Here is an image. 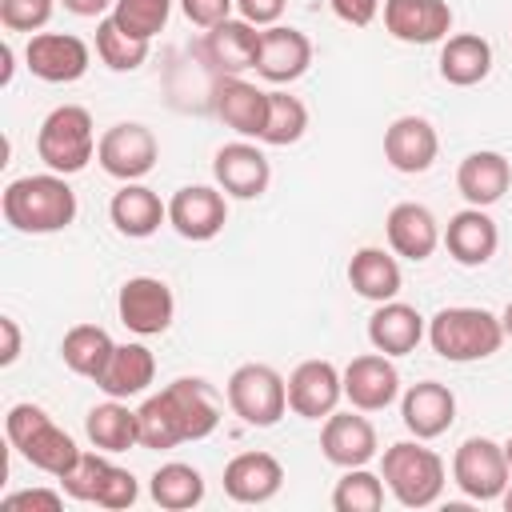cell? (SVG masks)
I'll use <instances>...</instances> for the list:
<instances>
[{"label": "cell", "mask_w": 512, "mask_h": 512, "mask_svg": "<svg viewBox=\"0 0 512 512\" xmlns=\"http://www.w3.org/2000/svg\"><path fill=\"white\" fill-rule=\"evenodd\" d=\"M140 448H176L188 440H208L220 424V396L200 376H180L136 408Z\"/></svg>", "instance_id": "6da1fadb"}, {"label": "cell", "mask_w": 512, "mask_h": 512, "mask_svg": "<svg viewBox=\"0 0 512 512\" xmlns=\"http://www.w3.org/2000/svg\"><path fill=\"white\" fill-rule=\"evenodd\" d=\"M0 212H4V224H12L24 236L64 232L76 220V192L68 188V176L60 172L20 176L4 188Z\"/></svg>", "instance_id": "7a4b0ae2"}, {"label": "cell", "mask_w": 512, "mask_h": 512, "mask_svg": "<svg viewBox=\"0 0 512 512\" xmlns=\"http://www.w3.org/2000/svg\"><path fill=\"white\" fill-rule=\"evenodd\" d=\"M428 344L436 356L452 364H472V360H488L492 352H500L504 328H500V316H492L488 308L452 304L428 320Z\"/></svg>", "instance_id": "3957f363"}, {"label": "cell", "mask_w": 512, "mask_h": 512, "mask_svg": "<svg viewBox=\"0 0 512 512\" xmlns=\"http://www.w3.org/2000/svg\"><path fill=\"white\" fill-rule=\"evenodd\" d=\"M4 432H8V444L48 476H64L80 456L76 440L64 428H56L40 404H12L4 416Z\"/></svg>", "instance_id": "277c9868"}, {"label": "cell", "mask_w": 512, "mask_h": 512, "mask_svg": "<svg viewBox=\"0 0 512 512\" xmlns=\"http://www.w3.org/2000/svg\"><path fill=\"white\" fill-rule=\"evenodd\" d=\"M96 124L92 112L80 104H60L40 120L36 132V156L44 160L48 172L60 176H76L88 168V160L96 156Z\"/></svg>", "instance_id": "5b68a950"}, {"label": "cell", "mask_w": 512, "mask_h": 512, "mask_svg": "<svg viewBox=\"0 0 512 512\" xmlns=\"http://www.w3.org/2000/svg\"><path fill=\"white\" fill-rule=\"evenodd\" d=\"M380 476L404 508H428L444 492V460L440 452L424 448V440H400L384 448Z\"/></svg>", "instance_id": "8992f818"}, {"label": "cell", "mask_w": 512, "mask_h": 512, "mask_svg": "<svg viewBox=\"0 0 512 512\" xmlns=\"http://www.w3.org/2000/svg\"><path fill=\"white\" fill-rule=\"evenodd\" d=\"M224 396L248 428H272L288 412V380L272 364H240L228 376Z\"/></svg>", "instance_id": "52a82bcc"}, {"label": "cell", "mask_w": 512, "mask_h": 512, "mask_svg": "<svg viewBox=\"0 0 512 512\" xmlns=\"http://www.w3.org/2000/svg\"><path fill=\"white\" fill-rule=\"evenodd\" d=\"M452 484L468 496V500H500L504 488L512 484V468L504 456V444L488 440V436H468L456 456H452Z\"/></svg>", "instance_id": "ba28073f"}, {"label": "cell", "mask_w": 512, "mask_h": 512, "mask_svg": "<svg viewBox=\"0 0 512 512\" xmlns=\"http://www.w3.org/2000/svg\"><path fill=\"white\" fill-rule=\"evenodd\" d=\"M156 156H160V144L152 136L148 124H136V120H120L112 124L100 144H96V160L100 168L112 176V180H144L152 168H156Z\"/></svg>", "instance_id": "9c48e42d"}, {"label": "cell", "mask_w": 512, "mask_h": 512, "mask_svg": "<svg viewBox=\"0 0 512 512\" xmlns=\"http://www.w3.org/2000/svg\"><path fill=\"white\" fill-rule=\"evenodd\" d=\"M116 316L136 336H164L176 316V296L160 276H132L120 284Z\"/></svg>", "instance_id": "30bf717a"}, {"label": "cell", "mask_w": 512, "mask_h": 512, "mask_svg": "<svg viewBox=\"0 0 512 512\" xmlns=\"http://www.w3.org/2000/svg\"><path fill=\"white\" fill-rule=\"evenodd\" d=\"M24 60H28V72L44 84H72L88 72L92 52L72 32H36V36H28Z\"/></svg>", "instance_id": "8fae6325"}, {"label": "cell", "mask_w": 512, "mask_h": 512, "mask_svg": "<svg viewBox=\"0 0 512 512\" xmlns=\"http://www.w3.org/2000/svg\"><path fill=\"white\" fill-rule=\"evenodd\" d=\"M212 176H216V188L224 196H232V200H256V196L268 192L272 164H268V156L252 140H232V144L216 148Z\"/></svg>", "instance_id": "7c38bea8"}, {"label": "cell", "mask_w": 512, "mask_h": 512, "mask_svg": "<svg viewBox=\"0 0 512 512\" xmlns=\"http://www.w3.org/2000/svg\"><path fill=\"white\" fill-rule=\"evenodd\" d=\"M168 224L184 236V240H212L224 232L228 224V200L220 188L208 184H188L180 192H172L168 200Z\"/></svg>", "instance_id": "4fadbf2b"}, {"label": "cell", "mask_w": 512, "mask_h": 512, "mask_svg": "<svg viewBox=\"0 0 512 512\" xmlns=\"http://www.w3.org/2000/svg\"><path fill=\"white\" fill-rule=\"evenodd\" d=\"M340 376H344V400L360 412H384L400 396V372L384 352L352 356V364Z\"/></svg>", "instance_id": "5bb4252c"}, {"label": "cell", "mask_w": 512, "mask_h": 512, "mask_svg": "<svg viewBox=\"0 0 512 512\" xmlns=\"http://www.w3.org/2000/svg\"><path fill=\"white\" fill-rule=\"evenodd\" d=\"M344 396V376L332 360H304L288 376V408L304 420H324Z\"/></svg>", "instance_id": "9a60e30c"}, {"label": "cell", "mask_w": 512, "mask_h": 512, "mask_svg": "<svg viewBox=\"0 0 512 512\" xmlns=\"http://www.w3.org/2000/svg\"><path fill=\"white\" fill-rule=\"evenodd\" d=\"M212 108L224 120V128H232L244 140H260L264 124H268V92L240 80V76H216L212 84Z\"/></svg>", "instance_id": "2e32d148"}, {"label": "cell", "mask_w": 512, "mask_h": 512, "mask_svg": "<svg viewBox=\"0 0 512 512\" xmlns=\"http://www.w3.org/2000/svg\"><path fill=\"white\" fill-rule=\"evenodd\" d=\"M384 28L400 44H436L452 32L448 0H384Z\"/></svg>", "instance_id": "e0dca14e"}, {"label": "cell", "mask_w": 512, "mask_h": 512, "mask_svg": "<svg viewBox=\"0 0 512 512\" xmlns=\"http://www.w3.org/2000/svg\"><path fill=\"white\" fill-rule=\"evenodd\" d=\"M312 64V40L300 28L272 24L260 32V56H256V76L268 84H292L308 72Z\"/></svg>", "instance_id": "ac0fdd59"}, {"label": "cell", "mask_w": 512, "mask_h": 512, "mask_svg": "<svg viewBox=\"0 0 512 512\" xmlns=\"http://www.w3.org/2000/svg\"><path fill=\"white\" fill-rule=\"evenodd\" d=\"M436 152H440V136L424 116H396L384 128V160L404 176L428 172Z\"/></svg>", "instance_id": "d6986e66"}, {"label": "cell", "mask_w": 512, "mask_h": 512, "mask_svg": "<svg viewBox=\"0 0 512 512\" xmlns=\"http://www.w3.org/2000/svg\"><path fill=\"white\" fill-rule=\"evenodd\" d=\"M440 244L448 248V256H452L456 264L480 268V264H488V260L496 256V248H500V228H496V220H492L484 208H472V204H468V208H460V212L448 220Z\"/></svg>", "instance_id": "ffe728a7"}, {"label": "cell", "mask_w": 512, "mask_h": 512, "mask_svg": "<svg viewBox=\"0 0 512 512\" xmlns=\"http://www.w3.org/2000/svg\"><path fill=\"white\" fill-rule=\"evenodd\" d=\"M400 420L416 440H436L456 420V396L440 380H420L400 400Z\"/></svg>", "instance_id": "44dd1931"}, {"label": "cell", "mask_w": 512, "mask_h": 512, "mask_svg": "<svg viewBox=\"0 0 512 512\" xmlns=\"http://www.w3.org/2000/svg\"><path fill=\"white\" fill-rule=\"evenodd\" d=\"M320 452L336 468H360V464H368L376 456V428H372V420L360 416V408L356 412H332V416H324Z\"/></svg>", "instance_id": "7402d4cb"}, {"label": "cell", "mask_w": 512, "mask_h": 512, "mask_svg": "<svg viewBox=\"0 0 512 512\" xmlns=\"http://www.w3.org/2000/svg\"><path fill=\"white\" fill-rule=\"evenodd\" d=\"M284 484V468L272 452H240L224 464V492L236 504H268Z\"/></svg>", "instance_id": "603a6c76"}, {"label": "cell", "mask_w": 512, "mask_h": 512, "mask_svg": "<svg viewBox=\"0 0 512 512\" xmlns=\"http://www.w3.org/2000/svg\"><path fill=\"white\" fill-rule=\"evenodd\" d=\"M456 188L460 196L472 204V208H488L496 200H504V192L512 188V164L504 152H492V148H480V152H468L456 168Z\"/></svg>", "instance_id": "cb8c5ba5"}, {"label": "cell", "mask_w": 512, "mask_h": 512, "mask_svg": "<svg viewBox=\"0 0 512 512\" xmlns=\"http://www.w3.org/2000/svg\"><path fill=\"white\" fill-rule=\"evenodd\" d=\"M384 232H388V248L396 256H404V260H416V264L428 260L440 248V236H444L436 216L424 204H412V200H404V204H396L388 212Z\"/></svg>", "instance_id": "d4e9b609"}, {"label": "cell", "mask_w": 512, "mask_h": 512, "mask_svg": "<svg viewBox=\"0 0 512 512\" xmlns=\"http://www.w3.org/2000/svg\"><path fill=\"white\" fill-rule=\"evenodd\" d=\"M428 336L424 328V316L412 308V304H400V300H384L376 304V312L368 316V344L384 356H408L416 352V344Z\"/></svg>", "instance_id": "484cf974"}, {"label": "cell", "mask_w": 512, "mask_h": 512, "mask_svg": "<svg viewBox=\"0 0 512 512\" xmlns=\"http://www.w3.org/2000/svg\"><path fill=\"white\" fill-rule=\"evenodd\" d=\"M204 56L216 68V76H240V72L256 68V56H260V32H256V24H248V20H224V24L208 28Z\"/></svg>", "instance_id": "4316f807"}, {"label": "cell", "mask_w": 512, "mask_h": 512, "mask_svg": "<svg viewBox=\"0 0 512 512\" xmlns=\"http://www.w3.org/2000/svg\"><path fill=\"white\" fill-rule=\"evenodd\" d=\"M108 216H112V224H116L120 236H128V240H148V236L160 232V224L168 220V204H160V196H156L152 188H144L140 180H132V184H124V188L112 196Z\"/></svg>", "instance_id": "83f0119b"}, {"label": "cell", "mask_w": 512, "mask_h": 512, "mask_svg": "<svg viewBox=\"0 0 512 512\" xmlns=\"http://www.w3.org/2000/svg\"><path fill=\"white\" fill-rule=\"evenodd\" d=\"M152 380H156V356L144 344H116V352L108 356L104 372L96 376V388L104 396L128 400V396L148 392Z\"/></svg>", "instance_id": "f1b7e54d"}, {"label": "cell", "mask_w": 512, "mask_h": 512, "mask_svg": "<svg viewBox=\"0 0 512 512\" xmlns=\"http://www.w3.org/2000/svg\"><path fill=\"white\" fill-rule=\"evenodd\" d=\"M348 284L356 296L372 300V304H384V300H396L400 296V264L392 252L384 248H356L352 260H348Z\"/></svg>", "instance_id": "f546056e"}, {"label": "cell", "mask_w": 512, "mask_h": 512, "mask_svg": "<svg viewBox=\"0 0 512 512\" xmlns=\"http://www.w3.org/2000/svg\"><path fill=\"white\" fill-rule=\"evenodd\" d=\"M84 432L92 440V448L116 456V452H128L140 444V420H136V408H128L124 400L108 396L104 404L88 408L84 416Z\"/></svg>", "instance_id": "4dcf8cb0"}, {"label": "cell", "mask_w": 512, "mask_h": 512, "mask_svg": "<svg viewBox=\"0 0 512 512\" xmlns=\"http://www.w3.org/2000/svg\"><path fill=\"white\" fill-rule=\"evenodd\" d=\"M492 72V44L476 32H456L440 44V76L456 88H472Z\"/></svg>", "instance_id": "1f68e13d"}, {"label": "cell", "mask_w": 512, "mask_h": 512, "mask_svg": "<svg viewBox=\"0 0 512 512\" xmlns=\"http://www.w3.org/2000/svg\"><path fill=\"white\" fill-rule=\"evenodd\" d=\"M112 352H116V344H112V336L100 324H72L64 332V340H60V360L76 376H88V380H96L104 372Z\"/></svg>", "instance_id": "d6a6232c"}, {"label": "cell", "mask_w": 512, "mask_h": 512, "mask_svg": "<svg viewBox=\"0 0 512 512\" xmlns=\"http://www.w3.org/2000/svg\"><path fill=\"white\" fill-rule=\"evenodd\" d=\"M148 496L168 512H188L204 500V476L192 464H180V460L160 464L148 480Z\"/></svg>", "instance_id": "836d02e7"}, {"label": "cell", "mask_w": 512, "mask_h": 512, "mask_svg": "<svg viewBox=\"0 0 512 512\" xmlns=\"http://www.w3.org/2000/svg\"><path fill=\"white\" fill-rule=\"evenodd\" d=\"M148 44L152 40H140V36L124 32L112 16H100L96 20V56L112 72H136L148 60Z\"/></svg>", "instance_id": "e575fe53"}, {"label": "cell", "mask_w": 512, "mask_h": 512, "mask_svg": "<svg viewBox=\"0 0 512 512\" xmlns=\"http://www.w3.org/2000/svg\"><path fill=\"white\" fill-rule=\"evenodd\" d=\"M332 508L336 512H376V508H384V476L368 472V464L344 468V476L332 488Z\"/></svg>", "instance_id": "d590c367"}, {"label": "cell", "mask_w": 512, "mask_h": 512, "mask_svg": "<svg viewBox=\"0 0 512 512\" xmlns=\"http://www.w3.org/2000/svg\"><path fill=\"white\" fill-rule=\"evenodd\" d=\"M308 132V108L300 96L288 92H268V124H264V144L272 148H288Z\"/></svg>", "instance_id": "8d00e7d4"}, {"label": "cell", "mask_w": 512, "mask_h": 512, "mask_svg": "<svg viewBox=\"0 0 512 512\" xmlns=\"http://www.w3.org/2000/svg\"><path fill=\"white\" fill-rule=\"evenodd\" d=\"M112 468H116V464H108V452L96 448V452H80L76 464H72L64 476H56V480H60V488H64L72 500L96 504L100 492H104V484H108V476H112Z\"/></svg>", "instance_id": "74e56055"}, {"label": "cell", "mask_w": 512, "mask_h": 512, "mask_svg": "<svg viewBox=\"0 0 512 512\" xmlns=\"http://www.w3.org/2000/svg\"><path fill=\"white\" fill-rule=\"evenodd\" d=\"M124 32L152 40L156 32H164L168 16H172V0H116V8L108 12Z\"/></svg>", "instance_id": "f35d334b"}, {"label": "cell", "mask_w": 512, "mask_h": 512, "mask_svg": "<svg viewBox=\"0 0 512 512\" xmlns=\"http://www.w3.org/2000/svg\"><path fill=\"white\" fill-rule=\"evenodd\" d=\"M56 0H0V24L8 32H28L36 36L52 20Z\"/></svg>", "instance_id": "ab89813d"}, {"label": "cell", "mask_w": 512, "mask_h": 512, "mask_svg": "<svg viewBox=\"0 0 512 512\" xmlns=\"http://www.w3.org/2000/svg\"><path fill=\"white\" fill-rule=\"evenodd\" d=\"M136 496H140L136 476H132L128 468H112V476H108V484H104V492H100L96 508H112V512H120V508H132V504H136Z\"/></svg>", "instance_id": "60d3db41"}, {"label": "cell", "mask_w": 512, "mask_h": 512, "mask_svg": "<svg viewBox=\"0 0 512 512\" xmlns=\"http://www.w3.org/2000/svg\"><path fill=\"white\" fill-rule=\"evenodd\" d=\"M180 8H184V16L196 24V28H216V24H224V20H232V8H236V0H180Z\"/></svg>", "instance_id": "b9f144b4"}, {"label": "cell", "mask_w": 512, "mask_h": 512, "mask_svg": "<svg viewBox=\"0 0 512 512\" xmlns=\"http://www.w3.org/2000/svg\"><path fill=\"white\" fill-rule=\"evenodd\" d=\"M4 512H20V508H40V512H60L64 508V496L52 492V488H28V492H12L0 500Z\"/></svg>", "instance_id": "7bdbcfd3"}, {"label": "cell", "mask_w": 512, "mask_h": 512, "mask_svg": "<svg viewBox=\"0 0 512 512\" xmlns=\"http://www.w3.org/2000/svg\"><path fill=\"white\" fill-rule=\"evenodd\" d=\"M284 4L288 0H236V12H240V20H248L256 28H272L284 16Z\"/></svg>", "instance_id": "ee69618b"}, {"label": "cell", "mask_w": 512, "mask_h": 512, "mask_svg": "<svg viewBox=\"0 0 512 512\" xmlns=\"http://www.w3.org/2000/svg\"><path fill=\"white\" fill-rule=\"evenodd\" d=\"M332 4V12L344 20V24H352V28H368L372 20H376V12H380V0H328Z\"/></svg>", "instance_id": "f6af8a7d"}, {"label": "cell", "mask_w": 512, "mask_h": 512, "mask_svg": "<svg viewBox=\"0 0 512 512\" xmlns=\"http://www.w3.org/2000/svg\"><path fill=\"white\" fill-rule=\"evenodd\" d=\"M0 332H4L0 364L8 368V364H16V356H20V328H16V320H12V316H0Z\"/></svg>", "instance_id": "bcb514c9"}, {"label": "cell", "mask_w": 512, "mask_h": 512, "mask_svg": "<svg viewBox=\"0 0 512 512\" xmlns=\"http://www.w3.org/2000/svg\"><path fill=\"white\" fill-rule=\"evenodd\" d=\"M72 16H84V20H100L108 8H116V0H60Z\"/></svg>", "instance_id": "7dc6e473"}, {"label": "cell", "mask_w": 512, "mask_h": 512, "mask_svg": "<svg viewBox=\"0 0 512 512\" xmlns=\"http://www.w3.org/2000/svg\"><path fill=\"white\" fill-rule=\"evenodd\" d=\"M500 328H504V336L512 340V300L504 304V312H500Z\"/></svg>", "instance_id": "c3c4849f"}, {"label": "cell", "mask_w": 512, "mask_h": 512, "mask_svg": "<svg viewBox=\"0 0 512 512\" xmlns=\"http://www.w3.org/2000/svg\"><path fill=\"white\" fill-rule=\"evenodd\" d=\"M500 504H504V508H508V512H512V484H508V488H504V496H500Z\"/></svg>", "instance_id": "681fc988"}, {"label": "cell", "mask_w": 512, "mask_h": 512, "mask_svg": "<svg viewBox=\"0 0 512 512\" xmlns=\"http://www.w3.org/2000/svg\"><path fill=\"white\" fill-rule=\"evenodd\" d=\"M504 456H508V468H512V440L504 444Z\"/></svg>", "instance_id": "f907efd6"}]
</instances>
